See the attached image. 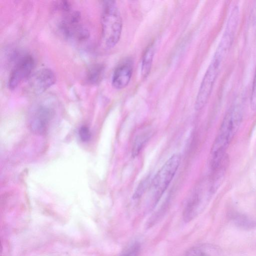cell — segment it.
<instances>
[{
	"label": "cell",
	"mask_w": 256,
	"mask_h": 256,
	"mask_svg": "<svg viewBox=\"0 0 256 256\" xmlns=\"http://www.w3.org/2000/svg\"><path fill=\"white\" fill-rule=\"evenodd\" d=\"M242 110L240 106H232L220 125L218 135L210 151V162L220 158L238 130L242 120Z\"/></svg>",
	"instance_id": "cell-1"
},
{
	"label": "cell",
	"mask_w": 256,
	"mask_h": 256,
	"mask_svg": "<svg viewBox=\"0 0 256 256\" xmlns=\"http://www.w3.org/2000/svg\"><path fill=\"white\" fill-rule=\"evenodd\" d=\"M101 26L104 44L108 48L114 47L120 40L122 26V18L116 1H103Z\"/></svg>",
	"instance_id": "cell-2"
},
{
	"label": "cell",
	"mask_w": 256,
	"mask_h": 256,
	"mask_svg": "<svg viewBox=\"0 0 256 256\" xmlns=\"http://www.w3.org/2000/svg\"><path fill=\"white\" fill-rule=\"evenodd\" d=\"M181 156L179 154L172 156L153 178L149 192L150 207H154L172 180L180 166Z\"/></svg>",
	"instance_id": "cell-3"
},
{
	"label": "cell",
	"mask_w": 256,
	"mask_h": 256,
	"mask_svg": "<svg viewBox=\"0 0 256 256\" xmlns=\"http://www.w3.org/2000/svg\"><path fill=\"white\" fill-rule=\"evenodd\" d=\"M210 180L203 182L195 190L187 202L183 212V218L189 222L200 213L214 194Z\"/></svg>",
	"instance_id": "cell-4"
},
{
	"label": "cell",
	"mask_w": 256,
	"mask_h": 256,
	"mask_svg": "<svg viewBox=\"0 0 256 256\" xmlns=\"http://www.w3.org/2000/svg\"><path fill=\"white\" fill-rule=\"evenodd\" d=\"M62 14L64 16L58 24V28L63 36L78 42L86 40L90 32L80 22V12L70 10Z\"/></svg>",
	"instance_id": "cell-5"
},
{
	"label": "cell",
	"mask_w": 256,
	"mask_h": 256,
	"mask_svg": "<svg viewBox=\"0 0 256 256\" xmlns=\"http://www.w3.org/2000/svg\"><path fill=\"white\" fill-rule=\"evenodd\" d=\"M54 114L52 102L47 100L38 103L30 112L28 120L30 128L36 134L44 133Z\"/></svg>",
	"instance_id": "cell-6"
},
{
	"label": "cell",
	"mask_w": 256,
	"mask_h": 256,
	"mask_svg": "<svg viewBox=\"0 0 256 256\" xmlns=\"http://www.w3.org/2000/svg\"><path fill=\"white\" fill-rule=\"evenodd\" d=\"M222 62L212 58L200 84L194 103L196 110H202L206 104L218 74Z\"/></svg>",
	"instance_id": "cell-7"
},
{
	"label": "cell",
	"mask_w": 256,
	"mask_h": 256,
	"mask_svg": "<svg viewBox=\"0 0 256 256\" xmlns=\"http://www.w3.org/2000/svg\"><path fill=\"white\" fill-rule=\"evenodd\" d=\"M34 66V60L30 54L19 58L12 68L8 80V88L12 90L16 88L32 75Z\"/></svg>",
	"instance_id": "cell-8"
},
{
	"label": "cell",
	"mask_w": 256,
	"mask_h": 256,
	"mask_svg": "<svg viewBox=\"0 0 256 256\" xmlns=\"http://www.w3.org/2000/svg\"><path fill=\"white\" fill-rule=\"evenodd\" d=\"M239 19V9L235 6L228 18L225 30L214 54L224 59L234 40Z\"/></svg>",
	"instance_id": "cell-9"
},
{
	"label": "cell",
	"mask_w": 256,
	"mask_h": 256,
	"mask_svg": "<svg viewBox=\"0 0 256 256\" xmlns=\"http://www.w3.org/2000/svg\"><path fill=\"white\" fill-rule=\"evenodd\" d=\"M28 88L34 94H40L51 87L56 81L54 72L49 68H42L32 74L28 80Z\"/></svg>",
	"instance_id": "cell-10"
},
{
	"label": "cell",
	"mask_w": 256,
	"mask_h": 256,
	"mask_svg": "<svg viewBox=\"0 0 256 256\" xmlns=\"http://www.w3.org/2000/svg\"><path fill=\"white\" fill-rule=\"evenodd\" d=\"M133 70V62L130 59H126L115 69L112 74V84L118 90L124 88L130 82Z\"/></svg>",
	"instance_id": "cell-11"
},
{
	"label": "cell",
	"mask_w": 256,
	"mask_h": 256,
	"mask_svg": "<svg viewBox=\"0 0 256 256\" xmlns=\"http://www.w3.org/2000/svg\"><path fill=\"white\" fill-rule=\"evenodd\" d=\"M154 52V44H151L146 48L144 52L141 66V74L143 78H146L150 72Z\"/></svg>",
	"instance_id": "cell-12"
},
{
	"label": "cell",
	"mask_w": 256,
	"mask_h": 256,
	"mask_svg": "<svg viewBox=\"0 0 256 256\" xmlns=\"http://www.w3.org/2000/svg\"><path fill=\"white\" fill-rule=\"evenodd\" d=\"M152 135V132L151 130H148L136 136L132 149V157L135 158L140 154Z\"/></svg>",
	"instance_id": "cell-13"
},
{
	"label": "cell",
	"mask_w": 256,
	"mask_h": 256,
	"mask_svg": "<svg viewBox=\"0 0 256 256\" xmlns=\"http://www.w3.org/2000/svg\"><path fill=\"white\" fill-rule=\"evenodd\" d=\"M104 73V66L100 64L92 66L86 74L87 82L92 84H98L102 80Z\"/></svg>",
	"instance_id": "cell-14"
},
{
	"label": "cell",
	"mask_w": 256,
	"mask_h": 256,
	"mask_svg": "<svg viewBox=\"0 0 256 256\" xmlns=\"http://www.w3.org/2000/svg\"><path fill=\"white\" fill-rule=\"evenodd\" d=\"M152 178L150 175H148L141 180L134 192V200L140 198L146 190H149Z\"/></svg>",
	"instance_id": "cell-15"
},
{
	"label": "cell",
	"mask_w": 256,
	"mask_h": 256,
	"mask_svg": "<svg viewBox=\"0 0 256 256\" xmlns=\"http://www.w3.org/2000/svg\"><path fill=\"white\" fill-rule=\"evenodd\" d=\"M140 249V244L138 242H134L126 248L120 256H138Z\"/></svg>",
	"instance_id": "cell-16"
},
{
	"label": "cell",
	"mask_w": 256,
	"mask_h": 256,
	"mask_svg": "<svg viewBox=\"0 0 256 256\" xmlns=\"http://www.w3.org/2000/svg\"><path fill=\"white\" fill-rule=\"evenodd\" d=\"M78 134L80 140L84 142H88L90 139L91 132L86 126H82L79 130Z\"/></svg>",
	"instance_id": "cell-17"
},
{
	"label": "cell",
	"mask_w": 256,
	"mask_h": 256,
	"mask_svg": "<svg viewBox=\"0 0 256 256\" xmlns=\"http://www.w3.org/2000/svg\"><path fill=\"white\" fill-rule=\"evenodd\" d=\"M250 101L252 109L253 110H256V70L252 82Z\"/></svg>",
	"instance_id": "cell-18"
},
{
	"label": "cell",
	"mask_w": 256,
	"mask_h": 256,
	"mask_svg": "<svg viewBox=\"0 0 256 256\" xmlns=\"http://www.w3.org/2000/svg\"><path fill=\"white\" fill-rule=\"evenodd\" d=\"M236 223L244 228H251L254 224L248 219L243 216L237 218L236 220Z\"/></svg>",
	"instance_id": "cell-19"
},
{
	"label": "cell",
	"mask_w": 256,
	"mask_h": 256,
	"mask_svg": "<svg viewBox=\"0 0 256 256\" xmlns=\"http://www.w3.org/2000/svg\"><path fill=\"white\" fill-rule=\"evenodd\" d=\"M186 256H208L204 252L196 249H194L187 252Z\"/></svg>",
	"instance_id": "cell-20"
}]
</instances>
